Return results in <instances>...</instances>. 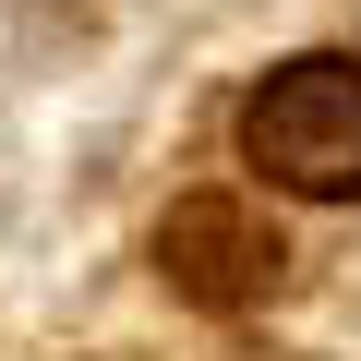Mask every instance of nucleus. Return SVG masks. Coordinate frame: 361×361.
Listing matches in <instances>:
<instances>
[{"instance_id":"f03ea898","label":"nucleus","mask_w":361,"mask_h":361,"mask_svg":"<svg viewBox=\"0 0 361 361\" xmlns=\"http://www.w3.org/2000/svg\"><path fill=\"white\" fill-rule=\"evenodd\" d=\"M277 265H289V253H277L265 205H241V193H193V205H169V217H157V277H169L180 301H205V313L265 301Z\"/></svg>"},{"instance_id":"f257e3e1","label":"nucleus","mask_w":361,"mask_h":361,"mask_svg":"<svg viewBox=\"0 0 361 361\" xmlns=\"http://www.w3.org/2000/svg\"><path fill=\"white\" fill-rule=\"evenodd\" d=\"M241 157L277 180V193L349 205V193H361V61H349V49L277 61V73L241 97Z\"/></svg>"}]
</instances>
